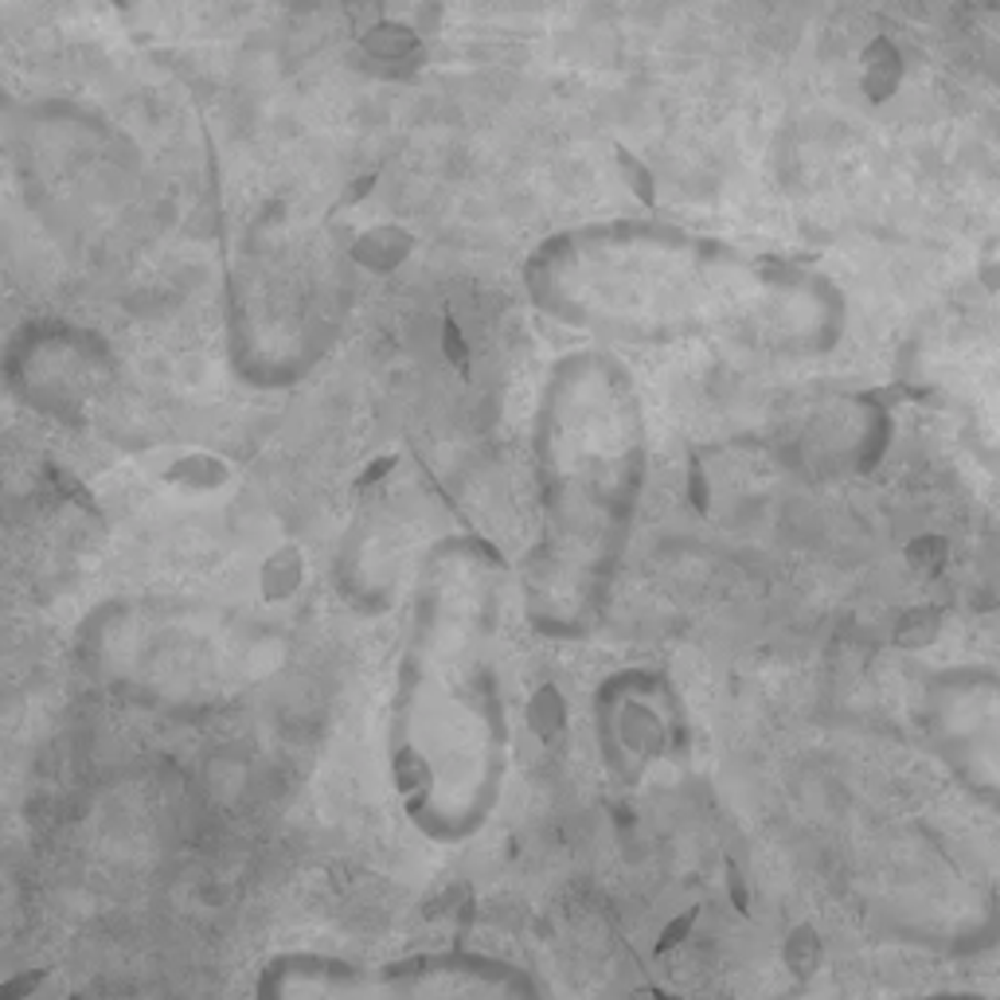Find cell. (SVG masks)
I'll use <instances>...</instances> for the list:
<instances>
[{
	"instance_id": "1",
	"label": "cell",
	"mask_w": 1000,
	"mask_h": 1000,
	"mask_svg": "<svg viewBox=\"0 0 1000 1000\" xmlns=\"http://www.w3.org/2000/svg\"><path fill=\"white\" fill-rule=\"evenodd\" d=\"M509 567L457 535L419 567L399 653L387 763L399 805L422 836L462 844L504 798L512 766Z\"/></svg>"
},
{
	"instance_id": "3",
	"label": "cell",
	"mask_w": 1000,
	"mask_h": 1000,
	"mask_svg": "<svg viewBox=\"0 0 1000 1000\" xmlns=\"http://www.w3.org/2000/svg\"><path fill=\"white\" fill-rule=\"evenodd\" d=\"M286 1000H547L532 969L481 949H438L396 962H313L281 981Z\"/></svg>"
},
{
	"instance_id": "2",
	"label": "cell",
	"mask_w": 1000,
	"mask_h": 1000,
	"mask_svg": "<svg viewBox=\"0 0 1000 1000\" xmlns=\"http://www.w3.org/2000/svg\"><path fill=\"white\" fill-rule=\"evenodd\" d=\"M535 520L520 610L540 637L582 641L605 622L645 509L649 446L630 387L579 376L535 422Z\"/></svg>"
}]
</instances>
